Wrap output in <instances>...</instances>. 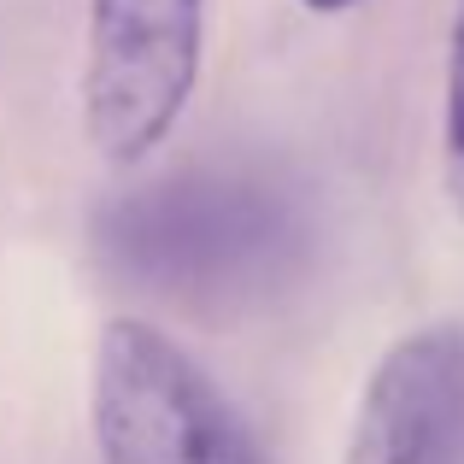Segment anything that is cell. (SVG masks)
Wrapping results in <instances>:
<instances>
[{
	"mask_svg": "<svg viewBox=\"0 0 464 464\" xmlns=\"http://www.w3.org/2000/svg\"><path fill=\"white\" fill-rule=\"evenodd\" d=\"M300 212L283 188L241 170L165 177L124 194L101 218V247L130 276L200 306H241L300 259Z\"/></svg>",
	"mask_w": 464,
	"mask_h": 464,
	"instance_id": "1",
	"label": "cell"
},
{
	"mask_svg": "<svg viewBox=\"0 0 464 464\" xmlns=\"http://www.w3.org/2000/svg\"><path fill=\"white\" fill-rule=\"evenodd\" d=\"M89 430L101 464H265L253 423L153 324L118 317L94 341Z\"/></svg>",
	"mask_w": 464,
	"mask_h": 464,
	"instance_id": "2",
	"label": "cell"
},
{
	"mask_svg": "<svg viewBox=\"0 0 464 464\" xmlns=\"http://www.w3.org/2000/svg\"><path fill=\"white\" fill-rule=\"evenodd\" d=\"M206 0H89L82 42V136L130 170L177 130L200 82Z\"/></svg>",
	"mask_w": 464,
	"mask_h": 464,
	"instance_id": "3",
	"label": "cell"
},
{
	"mask_svg": "<svg viewBox=\"0 0 464 464\" xmlns=\"http://www.w3.org/2000/svg\"><path fill=\"white\" fill-rule=\"evenodd\" d=\"M341 464H464V324H423L371 364Z\"/></svg>",
	"mask_w": 464,
	"mask_h": 464,
	"instance_id": "4",
	"label": "cell"
},
{
	"mask_svg": "<svg viewBox=\"0 0 464 464\" xmlns=\"http://www.w3.org/2000/svg\"><path fill=\"white\" fill-rule=\"evenodd\" d=\"M441 188L464 224V0H453L447 30V94H441Z\"/></svg>",
	"mask_w": 464,
	"mask_h": 464,
	"instance_id": "5",
	"label": "cell"
},
{
	"mask_svg": "<svg viewBox=\"0 0 464 464\" xmlns=\"http://www.w3.org/2000/svg\"><path fill=\"white\" fill-rule=\"evenodd\" d=\"M300 6H312V12H341V6H353V0H300Z\"/></svg>",
	"mask_w": 464,
	"mask_h": 464,
	"instance_id": "6",
	"label": "cell"
}]
</instances>
